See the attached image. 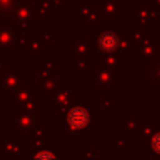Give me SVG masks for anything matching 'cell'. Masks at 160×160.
<instances>
[{
	"mask_svg": "<svg viewBox=\"0 0 160 160\" xmlns=\"http://www.w3.org/2000/svg\"><path fill=\"white\" fill-rule=\"evenodd\" d=\"M152 148H153V150H155L158 155H160V132L156 133L155 138H153V141H152Z\"/></svg>",
	"mask_w": 160,
	"mask_h": 160,
	"instance_id": "obj_4",
	"label": "cell"
},
{
	"mask_svg": "<svg viewBox=\"0 0 160 160\" xmlns=\"http://www.w3.org/2000/svg\"><path fill=\"white\" fill-rule=\"evenodd\" d=\"M119 39L114 31H105L98 37V47L104 52H112L118 48Z\"/></svg>",
	"mask_w": 160,
	"mask_h": 160,
	"instance_id": "obj_2",
	"label": "cell"
},
{
	"mask_svg": "<svg viewBox=\"0 0 160 160\" xmlns=\"http://www.w3.org/2000/svg\"><path fill=\"white\" fill-rule=\"evenodd\" d=\"M90 122V114L86 108L75 107L68 114V124L72 127V129H83Z\"/></svg>",
	"mask_w": 160,
	"mask_h": 160,
	"instance_id": "obj_1",
	"label": "cell"
},
{
	"mask_svg": "<svg viewBox=\"0 0 160 160\" xmlns=\"http://www.w3.org/2000/svg\"><path fill=\"white\" fill-rule=\"evenodd\" d=\"M32 160H58V158L51 150H39V152H37L34 155Z\"/></svg>",
	"mask_w": 160,
	"mask_h": 160,
	"instance_id": "obj_3",
	"label": "cell"
}]
</instances>
